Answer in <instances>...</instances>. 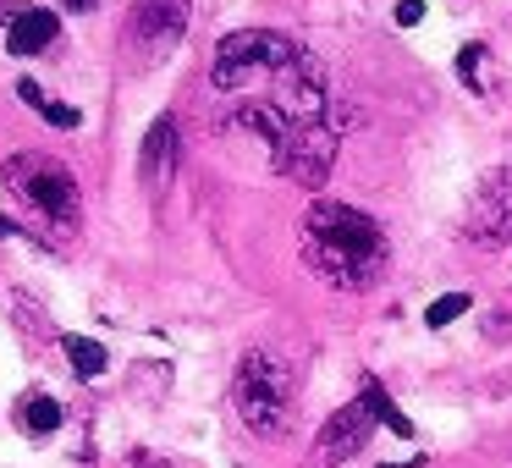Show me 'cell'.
I'll return each instance as SVG.
<instances>
[{
    "instance_id": "ffe728a7",
    "label": "cell",
    "mask_w": 512,
    "mask_h": 468,
    "mask_svg": "<svg viewBox=\"0 0 512 468\" xmlns=\"http://www.w3.org/2000/svg\"><path fill=\"white\" fill-rule=\"evenodd\" d=\"M67 12H94V0H61Z\"/></svg>"
},
{
    "instance_id": "6da1fadb",
    "label": "cell",
    "mask_w": 512,
    "mask_h": 468,
    "mask_svg": "<svg viewBox=\"0 0 512 468\" xmlns=\"http://www.w3.org/2000/svg\"><path fill=\"white\" fill-rule=\"evenodd\" d=\"M298 243H303V265L336 292H369L386 276V259H391L380 221H369L353 204H331V199L309 204Z\"/></svg>"
},
{
    "instance_id": "9c48e42d",
    "label": "cell",
    "mask_w": 512,
    "mask_h": 468,
    "mask_svg": "<svg viewBox=\"0 0 512 468\" xmlns=\"http://www.w3.org/2000/svg\"><path fill=\"white\" fill-rule=\"evenodd\" d=\"M171 166H177V122H171V116H160V122L149 127V138H144V155H138V177H144L149 188H166Z\"/></svg>"
},
{
    "instance_id": "ba28073f",
    "label": "cell",
    "mask_w": 512,
    "mask_h": 468,
    "mask_svg": "<svg viewBox=\"0 0 512 468\" xmlns=\"http://www.w3.org/2000/svg\"><path fill=\"white\" fill-rule=\"evenodd\" d=\"M369 435H375V419H369L364 402H347V408H336L331 419H325L320 441H314L309 468H336V463H347L353 452H364Z\"/></svg>"
},
{
    "instance_id": "30bf717a",
    "label": "cell",
    "mask_w": 512,
    "mask_h": 468,
    "mask_svg": "<svg viewBox=\"0 0 512 468\" xmlns=\"http://www.w3.org/2000/svg\"><path fill=\"white\" fill-rule=\"evenodd\" d=\"M56 34H61V17L45 12V6H28L12 23V56H39V50L56 45Z\"/></svg>"
},
{
    "instance_id": "e0dca14e",
    "label": "cell",
    "mask_w": 512,
    "mask_h": 468,
    "mask_svg": "<svg viewBox=\"0 0 512 468\" xmlns=\"http://www.w3.org/2000/svg\"><path fill=\"white\" fill-rule=\"evenodd\" d=\"M17 100H23V105H34V111H45V105H50V94H45V83L23 78V83H17Z\"/></svg>"
},
{
    "instance_id": "44dd1931",
    "label": "cell",
    "mask_w": 512,
    "mask_h": 468,
    "mask_svg": "<svg viewBox=\"0 0 512 468\" xmlns=\"http://www.w3.org/2000/svg\"><path fill=\"white\" fill-rule=\"evenodd\" d=\"M6 232H12V226H6V221H0V237H6Z\"/></svg>"
},
{
    "instance_id": "d6986e66",
    "label": "cell",
    "mask_w": 512,
    "mask_h": 468,
    "mask_svg": "<svg viewBox=\"0 0 512 468\" xmlns=\"http://www.w3.org/2000/svg\"><path fill=\"white\" fill-rule=\"evenodd\" d=\"M17 17H23V6H17V0H0V23L12 28V23H17Z\"/></svg>"
},
{
    "instance_id": "52a82bcc",
    "label": "cell",
    "mask_w": 512,
    "mask_h": 468,
    "mask_svg": "<svg viewBox=\"0 0 512 468\" xmlns=\"http://www.w3.org/2000/svg\"><path fill=\"white\" fill-rule=\"evenodd\" d=\"M336 149H342V133H336L331 122L325 127H298L292 133V149L281 155V177H292L298 188H320L325 177H331V166H336Z\"/></svg>"
},
{
    "instance_id": "9a60e30c",
    "label": "cell",
    "mask_w": 512,
    "mask_h": 468,
    "mask_svg": "<svg viewBox=\"0 0 512 468\" xmlns=\"http://www.w3.org/2000/svg\"><path fill=\"white\" fill-rule=\"evenodd\" d=\"M479 61H485V45H463V56H457V78H463L468 89H479Z\"/></svg>"
},
{
    "instance_id": "5bb4252c",
    "label": "cell",
    "mask_w": 512,
    "mask_h": 468,
    "mask_svg": "<svg viewBox=\"0 0 512 468\" xmlns=\"http://www.w3.org/2000/svg\"><path fill=\"white\" fill-rule=\"evenodd\" d=\"M474 309V298H468V292H446V298H435L430 309H424V325H430V331H441V325H452L457 314H468Z\"/></svg>"
},
{
    "instance_id": "5b68a950",
    "label": "cell",
    "mask_w": 512,
    "mask_h": 468,
    "mask_svg": "<svg viewBox=\"0 0 512 468\" xmlns=\"http://www.w3.org/2000/svg\"><path fill=\"white\" fill-rule=\"evenodd\" d=\"M463 232L479 248L512 243V177L507 171H485L479 177L474 199H468V215H463Z\"/></svg>"
},
{
    "instance_id": "ac0fdd59",
    "label": "cell",
    "mask_w": 512,
    "mask_h": 468,
    "mask_svg": "<svg viewBox=\"0 0 512 468\" xmlns=\"http://www.w3.org/2000/svg\"><path fill=\"white\" fill-rule=\"evenodd\" d=\"M391 17H397V28H413V23H424V0H402V6H397Z\"/></svg>"
},
{
    "instance_id": "4fadbf2b",
    "label": "cell",
    "mask_w": 512,
    "mask_h": 468,
    "mask_svg": "<svg viewBox=\"0 0 512 468\" xmlns=\"http://www.w3.org/2000/svg\"><path fill=\"white\" fill-rule=\"evenodd\" d=\"M67 358H72V369L78 375H105V347L94 342V336H67Z\"/></svg>"
},
{
    "instance_id": "277c9868",
    "label": "cell",
    "mask_w": 512,
    "mask_h": 468,
    "mask_svg": "<svg viewBox=\"0 0 512 468\" xmlns=\"http://www.w3.org/2000/svg\"><path fill=\"white\" fill-rule=\"evenodd\" d=\"M298 39L276 34V28H243V34H226L215 45V67H210V83L221 94H243V89H270L281 67L298 56Z\"/></svg>"
},
{
    "instance_id": "2e32d148",
    "label": "cell",
    "mask_w": 512,
    "mask_h": 468,
    "mask_svg": "<svg viewBox=\"0 0 512 468\" xmlns=\"http://www.w3.org/2000/svg\"><path fill=\"white\" fill-rule=\"evenodd\" d=\"M39 116H45L50 127H78V122H83V116H78V105H61V100H50Z\"/></svg>"
},
{
    "instance_id": "8fae6325",
    "label": "cell",
    "mask_w": 512,
    "mask_h": 468,
    "mask_svg": "<svg viewBox=\"0 0 512 468\" xmlns=\"http://www.w3.org/2000/svg\"><path fill=\"white\" fill-rule=\"evenodd\" d=\"M369 408V419L375 424H386L391 435H402V441H413V424H408V413L397 408V402H391V391L380 386V380H364V397H358Z\"/></svg>"
},
{
    "instance_id": "7c38bea8",
    "label": "cell",
    "mask_w": 512,
    "mask_h": 468,
    "mask_svg": "<svg viewBox=\"0 0 512 468\" xmlns=\"http://www.w3.org/2000/svg\"><path fill=\"white\" fill-rule=\"evenodd\" d=\"M23 430L56 435V430H61V402H56V397H28V402H23Z\"/></svg>"
},
{
    "instance_id": "3957f363",
    "label": "cell",
    "mask_w": 512,
    "mask_h": 468,
    "mask_svg": "<svg viewBox=\"0 0 512 468\" xmlns=\"http://www.w3.org/2000/svg\"><path fill=\"white\" fill-rule=\"evenodd\" d=\"M0 182H6V193H12L17 204H28V210L50 226V237H67L72 226H78V215H83L78 177H72V166H61L56 155L23 149V155H12L0 166Z\"/></svg>"
},
{
    "instance_id": "7a4b0ae2",
    "label": "cell",
    "mask_w": 512,
    "mask_h": 468,
    "mask_svg": "<svg viewBox=\"0 0 512 468\" xmlns=\"http://www.w3.org/2000/svg\"><path fill=\"white\" fill-rule=\"evenodd\" d=\"M232 402H237V419L259 435V441H281L298 419V386H292V369L281 364L270 347H254L243 353L232 375Z\"/></svg>"
},
{
    "instance_id": "8992f818",
    "label": "cell",
    "mask_w": 512,
    "mask_h": 468,
    "mask_svg": "<svg viewBox=\"0 0 512 468\" xmlns=\"http://www.w3.org/2000/svg\"><path fill=\"white\" fill-rule=\"evenodd\" d=\"M182 28H188V0H133V23H127V39L138 45L144 61H160L177 50Z\"/></svg>"
}]
</instances>
